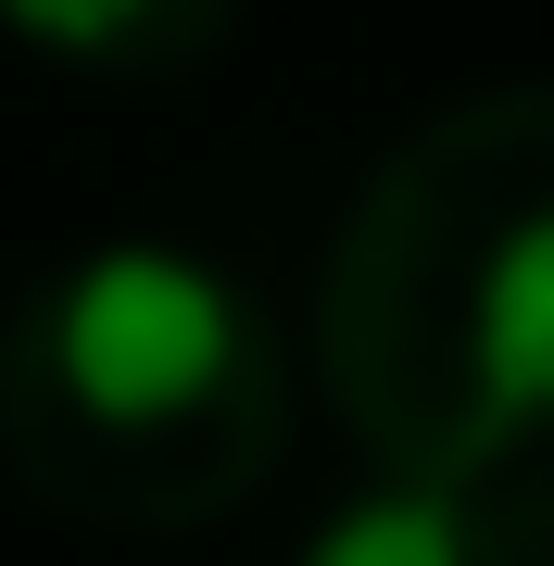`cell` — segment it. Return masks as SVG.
Segmentation results:
<instances>
[{
    "label": "cell",
    "mask_w": 554,
    "mask_h": 566,
    "mask_svg": "<svg viewBox=\"0 0 554 566\" xmlns=\"http://www.w3.org/2000/svg\"><path fill=\"white\" fill-rule=\"evenodd\" d=\"M315 378L366 465L554 453V88L441 102L366 164L315 277Z\"/></svg>",
    "instance_id": "cell-1"
},
{
    "label": "cell",
    "mask_w": 554,
    "mask_h": 566,
    "mask_svg": "<svg viewBox=\"0 0 554 566\" xmlns=\"http://www.w3.org/2000/svg\"><path fill=\"white\" fill-rule=\"evenodd\" d=\"M252 0H0L25 51H51L63 76H102V88H177L240 39Z\"/></svg>",
    "instance_id": "cell-3"
},
{
    "label": "cell",
    "mask_w": 554,
    "mask_h": 566,
    "mask_svg": "<svg viewBox=\"0 0 554 566\" xmlns=\"http://www.w3.org/2000/svg\"><path fill=\"white\" fill-rule=\"evenodd\" d=\"M290 453V340L227 264L102 240L0 327V465L76 528H215Z\"/></svg>",
    "instance_id": "cell-2"
}]
</instances>
